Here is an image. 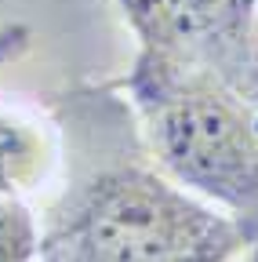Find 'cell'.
Wrapping results in <instances>:
<instances>
[{"label": "cell", "mask_w": 258, "mask_h": 262, "mask_svg": "<svg viewBox=\"0 0 258 262\" xmlns=\"http://www.w3.org/2000/svg\"><path fill=\"white\" fill-rule=\"evenodd\" d=\"M222 233L164 182L120 171L95 182L58 244L69 262H218Z\"/></svg>", "instance_id": "1"}, {"label": "cell", "mask_w": 258, "mask_h": 262, "mask_svg": "<svg viewBox=\"0 0 258 262\" xmlns=\"http://www.w3.org/2000/svg\"><path fill=\"white\" fill-rule=\"evenodd\" d=\"M156 139L182 179L244 208L258 201V146L222 102L207 95L178 98L160 113Z\"/></svg>", "instance_id": "2"}]
</instances>
